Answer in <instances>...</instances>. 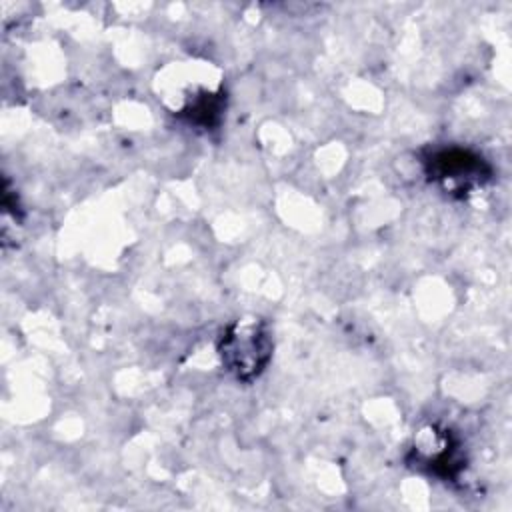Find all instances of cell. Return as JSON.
I'll list each match as a JSON object with an SVG mask.
<instances>
[{
	"mask_svg": "<svg viewBox=\"0 0 512 512\" xmlns=\"http://www.w3.org/2000/svg\"><path fill=\"white\" fill-rule=\"evenodd\" d=\"M270 350L268 330L256 318H242L230 324L218 344L224 368L242 382L254 380L266 368Z\"/></svg>",
	"mask_w": 512,
	"mask_h": 512,
	"instance_id": "6da1fadb",
	"label": "cell"
},
{
	"mask_svg": "<svg viewBox=\"0 0 512 512\" xmlns=\"http://www.w3.org/2000/svg\"><path fill=\"white\" fill-rule=\"evenodd\" d=\"M428 174L442 182L450 190H466L482 178H486L488 168L484 160L462 148L438 150L428 158Z\"/></svg>",
	"mask_w": 512,
	"mask_h": 512,
	"instance_id": "7a4b0ae2",
	"label": "cell"
}]
</instances>
